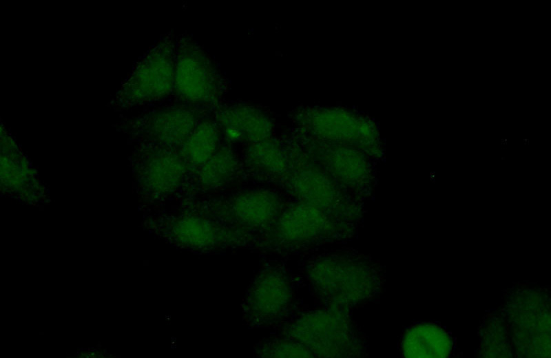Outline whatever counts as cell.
<instances>
[{
  "label": "cell",
  "mask_w": 551,
  "mask_h": 358,
  "mask_svg": "<svg viewBox=\"0 0 551 358\" xmlns=\"http://www.w3.org/2000/svg\"><path fill=\"white\" fill-rule=\"evenodd\" d=\"M305 275L323 303L349 310L373 298L382 285L377 265L355 251L320 255L308 262Z\"/></svg>",
  "instance_id": "obj_1"
},
{
  "label": "cell",
  "mask_w": 551,
  "mask_h": 358,
  "mask_svg": "<svg viewBox=\"0 0 551 358\" xmlns=\"http://www.w3.org/2000/svg\"><path fill=\"white\" fill-rule=\"evenodd\" d=\"M289 167L278 187L298 201L348 222L363 217L362 200L342 187L298 145L291 135L282 138Z\"/></svg>",
  "instance_id": "obj_2"
},
{
  "label": "cell",
  "mask_w": 551,
  "mask_h": 358,
  "mask_svg": "<svg viewBox=\"0 0 551 358\" xmlns=\"http://www.w3.org/2000/svg\"><path fill=\"white\" fill-rule=\"evenodd\" d=\"M266 231L259 234L257 250L291 253L353 237L357 224L335 218L314 207L295 201Z\"/></svg>",
  "instance_id": "obj_3"
},
{
  "label": "cell",
  "mask_w": 551,
  "mask_h": 358,
  "mask_svg": "<svg viewBox=\"0 0 551 358\" xmlns=\"http://www.w3.org/2000/svg\"><path fill=\"white\" fill-rule=\"evenodd\" d=\"M154 233L171 246L196 253L258 249L259 234L227 226L202 213L179 207L149 221Z\"/></svg>",
  "instance_id": "obj_4"
},
{
  "label": "cell",
  "mask_w": 551,
  "mask_h": 358,
  "mask_svg": "<svg viewBox=\"0 0 551 358\" xmlns=\"http://www.w3.org/2000/svg\"><path fill=\"white\" fill-rule=\"evenodd\" d=\"M294 131L315 139L358 149L381 159L384 149L376 123L368 116L343 107H305L291 114Z\"/></svg>",
  "instance_id": "obj_5"
},
{
  "label": "cell",
  "mask_w": 551,
  "mask_h": 358,
  "mask_svg": "<svg viewBox=\"0 0 551 358\" xmlns=\"http://www.w3.org/2000/svg\"><path fill=\"white\" fill-rule=\"evenodd\" d=\"M349 309L326 306L285 323L280 336L303 344L314 357H355L364 347Z\"/></svg>",
  "instance_id": "obj_6"
},
{
  "label": "cell",
  "mask_w": 551,
  "mask_h": 358,
  "mask_svg": "<svg viewBox=\"0 0 551 358\" xmlns=\"http://www.w3.org/2000/svg\"><path fill=\"white\" fill-rule=\"evenodd\" d=\"M289 202L276 190L258 188L218 197L183 198L180 207L230 227L260 234L274 223Z\"/></svg>",
  "instance_id": "obj_7"
},
{
  "label": "cell",
  "mask_w": 551,
  "mask_h": 358,
  "mask_svg": "<svg viewBox=\"0 0 551 358\" xmlns=\"http://www.w3.org/2000/svg\"><path fill=\"white\" fill-rule=\"evenodd\" d=\"M227 83L210 56L189 35L175 43L173 94L181 104L211 111L221 103Z\"/></svg>",
  "instance_id": "obj_8"
},
{
  "label": "cell",
  "mask_w": 551,
  "mask_h": 358,
  "mask_svg": "<svg viewBox=\"0 0 551 358\" xmlns=\"http://www.w3.org/2000/svg\"><path fill=\"white\" fill-rule=\"evenodd\" d=\"M304 151L342 187L363 201L372 195L376 173L373 159L355 147L323 142L293 130Z\"/></svg>",
  "instance_id": "obj_9"
},
{
  "label": "cell",
  "mask_w": 551,
  "mask_h": 358,
  "mask_svg": "<svg viewBox=\"0 0 551 358\" xmlns=\"http://www.w3.org/2000/svg\"><path fill=\"white\" fill-rule=\"evenodd\" d=\"M293 302L291 283L279 265L266 264L249 283L241 303L244 323L250 328H267L281 322Z\"/></svg>",
  "instance_id": "obj_10"
},
{
  "label": "cell",
  "mask_w": 551,
  "mask_h": 358,
  "mask_svg": "<svg viewBox=\"0 0 551 358\" xmlns=\"http://www.w3.org/2000/svg\"><path fill=\"white\" fill-rule=\"evenodd\" d=\"M175 43L173 36L167 34L137 63L126 84L131 103L156 101L173 94Z\"/></svg>",
  "instance_id": "obj_11"
},
{
  "label": "cell",
  "mask_w": 551,
  "mask_h": 358,
  "mask_svg": "<svg viewBox=\"0 0 551 358\" xmlns=\"http://www.w3.org/2000/svg\"><path fill=\"white\" fill-rule=\"evenodd\" d=\"M139 157L140 181L146 194L160 200L182 196L187 172L178 149L143 143Z\"/></svg>",
  "instance_id": "obj_12"
},
{
  "label": "cell",
  "mask_w": 551,
  "mask_h": 358,
  "mask_svg": "<svg viewBox=\"0 0 551 358\" xmlns=\"http://www.w3.org/2000/svg\"><path fill=\"white\" fill-rule=\"evenodd\" d=\"M210 112L181 103L164 107L138 120V135L144 143L178 149L191 134L199 118Z\"/></svg>",
  "instance_id": "obj_13"
},
{
  "label": "cell",
  "mask_w": 551,
  "mask_h": 358,
  "mask_svg": "<svg viewBox=\"0 0 551 358\" xmlns=\"http://www.w3.org/2000/svg\"><path fill=\"white\" fill-rule=\"evenodd\" d=\"M246 178L241 160L231 145L223 141L209 160L187 176L182 197L193 198L220 191Z\"/></svg>",
  "instance_id": "obj_14"
},
{
  "label": "cell",
  "mask_w": 551,
  "mask_h": 358,
  "mask_svg": "<svg viewBox=\"0 0 551 358\" xmlns=\"http://www.w3.org/2000/svg\"><path fill=\"white\" fill-rule=\"evenodd\" d=\"M224 142L246 145L273 136L274 124L262 109L246 103H220L211 111Z\"/></svg>",
  "instance_id": "obj_15"
},
{
  "label": "cell",
  "mask_w": 551,
  "mask_h": 358,
  "mask_svg": "<svg viewBox=\"0 0 551 358\" xmlns=\"http://www.w3.org/2000/svg\"><path fill=\"white\" fill-rule=\"evenodd\" d=\"M241 161L247 178L277 187L289 167L286 145L274 136L246 145Z\"/></svg>",
  "instance_id": "obj_16"
},
{
  "label": "cell",
  "mask_w": 551,
  "mask_h": 358,
  "mask_svg": "<svg viewBox=\"0 0 551 358\" xmlns=\"http://www.w3.org/2000/svg\"><path fill=\"white\" fill-rule=\"evenodd\" d=\"M211 112L198 120L196 127L178 152L187 176L209 160L222 144L221 129Z\"/></svg>",
  "instance_id": "obj_17"
},
{
  "label": "cell",
  "mask_w": 551,
  "mask_h": 358,
  "mask_svg": "<svg viewBox=\"0 0 551 358\" xmlns=\"http://www.w3.org/2000/svg\"><path fill=\"white\" fill-rule=\"evenodd\" d=\"M453 349L451 336L434 324L413 326L406 331L401 343L405 357H446Z\"/></svg>",
  "instance_id": "obj_18"
},
{
  "label": "cell",
  "mask_w": 551,
  "mask_h": 358,
  "mask_svg": "<svg viewBox=\"0 0 551 358\" xmlns=\"http://www.w3.org/2000/svg\"><path fill=\"white\" fill-rule=\"evenodd\" d=\"M254 355L262 358L314 357L303 344L282 336L267 339L256 344Z\"/></svg>",
  "instance_id": "obj_19"
}]
</instances>
